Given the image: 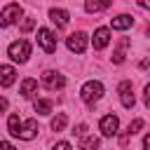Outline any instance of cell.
I'll return each instance as SVG.
<instances>
[{
	"instance_id": "obj_1",
	"label": "cell",
	"mask_w": 150,
	"mask_h": 150,
	"mask_svg": "<svg viewBox=\"0 0 150 150\" xmlns=\"http://www.w3.org/2000/svg\"><path fill=\"white\" fill-rule=\"evenodd\" d=\"M101 96H103V84H101L98 80H89V82H84L82 89H80V98H82L87 105H94Z\"/></svg>"
},
{
	"instance_id": "obj_2",
	"label": "cell",
	"mask_w": 150,
	"mask_h": 150,
	"mask_svg": "<svg viewBox=\"0 0 150 150\" xmlns=\"http://www.w3.org/2000/svg\"><path fill=\"white\" fill-rule=\"evenodd\" d=\"M7 54H9L12 61L26 63L28 56H30V42H28V40H16V42H12V45L7 47Z\"/></svg>"
},
{
	"instance_id": "obj_3",
	"label": "cell",
	"mask_w": 150,
	"mask_h": 150,
	"mask_svg": "<svg viewBox=\"0 0 150 150\" xmlns=\"http://www.w3.org/2000/svg\"><path fill=\"white\" fill-rule=\"evenodd\" d=\"M40 80H42V87H47V89H52V91L66 87V77H63L61 73H56V70H45Z\"/></svg>"
},
{
	"instance_id": "obj_4",
	"label": "cell",
	"mask_w": 150,
	"mask_h": 150,
	"mask_svg": "<svg viewBox=\"0 0 150 150\" xmlns=\"http://www.w3.org/2000/svg\"><path fill=\"white\" fill-rule=\"evenodd\" d=\"M19 16H21V5L9 2V5L0 12V26H2V28H7V26H12V23H16V21H19Z\"/></svg>"
},
{
	"instance_id": "obj_5",
	"label": "cell",
	"mask_w": 150,
	"mask_h": 150,
	"mask_svg": "<svg viewBox=\"0 0 150 150\" xmlns=\"http://www.w3.org/2000/svg\"><path fill=\"white\" fill-rule=\"evenodd\" d=\"M38 45H40L47 54H54V52H56V35H54L49 28H40V30H38Z\"/></svg>"
},
{
	"instance_id": "obj_6",
	"label": "cell",
	"mask_w": 150,
	"mask_h": 150,
	"mask_svg": "<svg viewBox=\"0 0 150 150\" xmlns=\"http://www.w3.org/2000/svg\"><path fill=\"white\" fill-rule=\"evenodd\" d=\"M87 33H82V30H77V33H70L68 38H66V45H68V49L70 52H75V54H82L84 49H87Z\"/></svg>"
},
{
	"instance_id": "obj_7",
	"label": "cell",
	"mask_w": 150,
	"mask_h": 150,
	"mask_svg": "<svg viewBox=\"0 0 150 150\" xmlns=\"http://www.w3.org/2000/svg\"><path fill=\"white\" fill-rule=\"evenodd\" d=\"M117 94H120V101H122L124 108H134L136 98H134V84H131L129 80H122V82L117 84Z\"/></svg>"
},
{
	"instance_id": "obj_8",
	"label": "cell",
	"mask_w": 150,
	"mask_h": 150,
	"mask_svg": "<svg viewBox=\"0 0 150 150\" xmlns=\"http://www.w3.org/2000/svg\"><path fill=\"white\" fill-rule=\"evenodd\" d=\"M98 129H101L103 136H115L117 129H120V120H117V115H105V117H101Z\"/></svg>"
},
{
	"instance_id": "obj_9",
	"label": "cell",
	"mask_w": 150,
	"mask_h": 150,
	"mask_svg": "<svg viewBox=\"0 0 150 150\" xmlns=\"http://www.w3.org/2000/svg\"><path fill=\"white\" fill-rule=\"evenodd\" d=\"M91 42H94V49H103V47H108V42H110V30H108L105 26L96 28V30H94Z\"/></svg>"
},
{
	"instance_id": "obj_10",
	"label": "cell",
	"mask_w": 150,
	"mask_h": 150,
	"mask_svg": "<svg viewBox=\"0 0 150 150\" xmlns=\"http://www.w3.org/2000/svg\"><path fill=\"white\" fill-rule=\"evenodd\" d=\"M35 136H38V122H35V120H26V122L21 124L19 138H21V141H30V138H35Z\"/></svg>"
},
{
	"instance_id": "obj_11",
	"label": "cell",
	"mask_w": 150,
	"mask_h": 150,
	"mask_svg": "<svg viewBox=\"0 0 150 150\" xmlns=\"http://www.w3.org/2000/svg\"><path fill=\"white\" fill-rule=\"evenodd\" d=\"M16 80L14 66H0V87H12Z\"/></svg>"
},
{
	"instance_id": "obj_12",
	"label": "cell",
	"mask_w": 150,
	"mask_h": 150,
	"mask_svg": "<svg viewBox=\"0 0 150 150\" xmlns=\"http://www.w3.org/2000/svg\"><path fill=\"white\" fill-rule=\"evenodd\" d=\"M49 19H52V21L56 23V28H63V26L68 23L70 14H68L66 9H56V7H54V9H49Z\"/></svg>"
},
{
	"instance_id": "obj_13",
	"label": "cell",
	"mask_w": 150,
	"mask_h": 150,
	"mask_svg": "<svg viewBox=\"0 0 150 150\" xmlns=\"http://www.w3.org/2000/svg\"><path fill=\"white\" fill-rule=\"evenodd\" d=\"M110 7V0H84V9L89 14H96V12H103Z\"/></svg>"
},
{
	"instance_id": "obj_14",
	"label": "cell",
	"mask_w": 150,
	"mask_h": 150,
	"mask_svg": "<svg viewBox=\"0 0 150 150\" xmlns=\"http://www.w3.org/2000/svg\"><path fill=\"white\" fill-rule=\"evenodd\" d=\"M131 26H134V19H131L129 14H120V16L112 19V28H115V30H127V28H131Z\"/></svg>"
},
{
	"instance_id": "obj_15",
	"label": "cell",
	"mask_w": 150,
	"mask_h": 150,
	"mask_svg": "<svg viewBox=\"0 0 150 150\" xmlns=\"http://www.w3.org/2000/svg\"><path fill=\"white\" fill-rule=\"evenodd\" d=\"M127 47H129V40H127V38H122V40H120V45H117V49L112 52V63H124Z\"/></svg>"
},
{
	"instance_id": "obj_16",
	"label": "cell",
	"mask_w": 150,
	"mask_h": 150,
	"mask_svg": "<svg viewBox=\"0 0 150 150\" xmlns=\"http://www.w3.org/2000/svg\"><path fill=\"white\" fill-rule=\"evenodd\" d=\"M35 89H38V80L26 77V80L21 82V96H23V98H30V96L35 94Z\"/></svg>"
},
{
	"instance_id": "obj_17",
	"label": "cell",
	"mask_w": 150,
	"mask_h": 150,
	"mask_svg": "<svg viewBox=\"0 0 150 150\" xmlns=\"http://www.w3.org/2000/svg\"><path fill=\"white\" fill-rule=\"evenodd\" d=\"M101 141L96 136H82L80 138V150H98Z\"/></svg>"
},
{
	"instance_id": "obj_18",
	"label": "cell",
	"mask_w": 150,
	"mask_h": 150,
	"mask_svg": "<svg viewBox=\"0 0 150 150\" xmlns=\"http://www.w3.org/2000/svg\"><path fill=\"white\" fill-rule=\"evenodd\" d=\"M52 108H54V103H52L49 98H38V101H35V112H38V115H49Z\"/></svg>"
},
{
	"instance_id": "obj_19",
	"label": "cell",
	"mask_w": 150,
	"mask_h": 150,
	"mask_svg": "<svg viewBox=\"0 0 150 150\" xmlns=\"http://www.w3.org/2000/svg\"><path fill=\"white\" fill-rule=\"evenodd\" d=\"M7 131L19 138V134H21V120H19V115H9V120H7Z\"/></svg>"
},
{
	"instance_id": "obj_20",
	"label": "cell",
	"mask_w": 150,
	"mask_h": 150,
	"mask_svg": "<svg viewBox=\"0 0 150 150\" xmlns=\"http://www.w3.org/2000/svg\"><path fill=\"white\" fill-rule=\"evenodd\" d=\"M66 124H68V117H66L63 112H56V117L52 120V129H54V131H63Z\"/></svg>"
},
{
	"instance_id": "obj_21",
	"label": "cell",
	"mask_w": 150,
	"mask_h": 150,
	"mask_svg": "<svg viewBox=\"0 0 150 150\" xmlns=\"http://www.w3.org/2000/svg\"><path fill=\"white\" fill-rule=\"evenodd\" d=\"M141 129H143V120L138 117V120H134V122L129 124V136H131V134H138Z\"/></svg>"
},
{
	"instance_id": "obj_22",
	"label": "cell",
	"mask_w": 150,
	"mask_h": 150,
	"mask_svg": "<svg viewBox=\"0 0 150 150\" xmlns=\"http://www.w3.org/2000/svg\"><path fill=\"white\" fill-rule=\"evenodd\" d=\"M54 150H73V148H70V143H68V141H59V143L54 145Z\"/></svg>"
},
{
	"instance_id": "obj_23",
	"label": "cell",
	"mask_w": 150,
	"mask_h": 150,
	"mask_svg": "<svg viewBox=\"0 0 150 150\" xmlns=\"http://www.w3.org/2000/svg\"><path fill=\"white\" fill-rule=\"evenodd\" d=\"M33 26H35V21H33V19H26V21H23V23H21V30H23V33H26V30H30V28H33Z\"/></svg>"
},
{
	"instance_id": "obj_24",
	"label": "cell",
	"mask_w": 150,
	"mask_h": 150,
	"mask_svg": "<svg viewBox=\"0 0 150 150\" xmlns=\"http://www.w3.org/2000/svg\"><path fill=\"white\" fill-rule=\"evenodd\" d=\"M84 131H87V124H77V129H75V134H77L80 138L84 136Z\"/></svg>"
},
{
	"instance_id": "obj_25",
	"label": "cell",
	"mask_w": 150,
	"mask_h": 150,
	"mask_svg": "<svg viewBox=\"0 0 150 150\" xmlns=\"http://www.w3.org/2000/svg\"><path fill=\"white\" fill-rule=\"evenodd\" d=\"M7 105H9V103H7V98H5V96H0V115L7 110Z\"/></svg>"
},
{
	"instance_id": "obj_26",
	"label": "cell",
	"mask_w": 150,
	"mask_h": 150,
	"mask_svg": "<svg viewBox=\"0 0 150 150\" xmlns=\"http://www.w3.org/2000/svg\"><path fill=\"white\" fill-rule=\"evenodd\" d=\"M0 150H16L12 143H7V141H0Z\"/></svg>"
},
{
	"instance_id": "obj_27",
	"label": "cell",
	"mask_w": 150,
	"mask_h": 150,
	"mask_svg": "<svg viewBox=\"0 0 150 150\" xmlns=\"http://www.w3.org/2000/svg\"><path fill=\"white\" fill-rule=\"evenodd\" d=\"M143 98H145V105L150 108V84H145V96Z\"/></svg>"
},
{
	"instance_id": "obj_28",
	"label": "cell",
	"mask_w": 150,
	"mask_h": 150,
	"mask_svg": "<svg viewBox=\"0 0 150 150\" xmlns=\"http://www.w3.org/2000/svg\"><path fill=\"white\" fill-rule=\"evenodd\" d=\"M138 2V7H143V9H150V0H136Z\"/></svg>"
},
{
	"instance_id": "obj_29",
	"label": "cell",
	"mask_w": 150,
	"mask_h": 150,
	"mask_svg": "<svg viewBox=\"0 0 150 150\" xmlns=\"http://www.w3.org/2000/svg\"><path fill=\"white\" fill-rule=\"evenodd\" d=\"M143 148H145V150H150V134L143 138Z\"/></svg>"
},
{
	"instance_id": "obj_30",
	"label": "cell",
	"mask_w": 150,
	"mask_h": 150,
	"mask_svg": "<svg viewBox=\"0 0 150 150\" xmlns=\"http://www.w3.org/2000/svg\"><path fill=\"white\" fill-rule=\"evenodd\" d=\"M145 33H148V35H150V23H148V28H145Z\"/></svg>"
}]
</instances>
